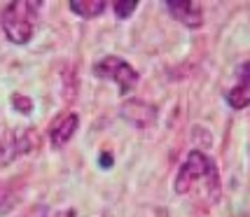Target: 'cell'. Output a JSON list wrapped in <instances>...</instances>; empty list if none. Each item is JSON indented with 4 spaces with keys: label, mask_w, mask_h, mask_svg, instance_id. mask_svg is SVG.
Here are the masks:
<instances>
[{
    "label": "cell",
    "mask_w": 250,
    "mask_h": 217,
    "mask_svg": "<svg viewBox=\"0 0 250 217\" xmlns=\"http://www.w3.org/2000/svg\"><path fill=\"white\" fill-rule=\"evenodd\" d=\"M38 14H40V2L35 0H14L5 5V10L0 12V26L7 40L14 44L28 42L38 23Z\"/></svg>",
    "instance_id": "obj_1"
},
{
    "label": "cell",
    "mask_w": 250,
    "mask_h": 217,
    "mask_svg": "<svg viewBox=\"0 0 250 217\" xmlns=\"http://www.w3.org/2000/svg\"><path fill=\"white\" fill-rule=\"evenodd\" d=\"M196 182H210V185L220 189V180H218V171L210 161V157H206L199 150H192L187 154L185 163L180 166V171L175 175V192L178 194H187L194 189Z\"/></svg>",
    "instance_id": "obj_2"
},
{
    "label": "cell",
    "mask_w": 250,
    "mask_h": 217,
    "mask_svg": "<svg viewBox=\"0 0 250 217\" xmlns=\"http://www.w3.org/2000/svg\"><path fill=\"white\" fill-rule=\"evenodd\" d=\"M94 75L103 77V79H115L120 84L122 94L131 91V89L138 84V79H141L138 73H136V68L131 63H126L124 59H120V56H105V59H101L94 65Z\"/></svg>",
    "instance_id": "obj_3"
},
{
    "label": "cell",
    "mask_w": 250,
    "mask_h": 217,
    "mask_svg": "<svg viewBox=\"0 0 250 217\" xmlns=\"http://www.w3.org/2000/svg\"><path fill=\"white\" fill-rule=\"evenodd\" d=\"M35 140H38V136L31 129H17L5 133V138L0 140V163H10L19 154H26L28 150H33Z\"/></svg>",
    "instance_id": "obj_4"
},
{
    "label": "cell",
    "mask_w": 250,
    "mask_h": 217,
    "mask_svg": "<svg viewBox=\"0 0 250 217\" xmlns=\"http://www.w3.org/2000/svg\"><path fill=\"white\" fill-rule=\"evenodd\" d=\"M166 7L183 26H187V28H201L204 12L199 7V2H192V0H168Z\"/></svg>",
    "instance_id": "obj_5"
},
{
    "label": "cell",
    "mask_w": 250,
    "mask_h": 217,
    "mask_svg": "<svg viewBox=\"0 0 250 217\" xmlns=\"http://www.w3.org/2000/svg\"><path fill=\"white\" fill-rule=\"evenodd\" d=\"M122 117L126 121H131L133 126H152L154 119H157V108L145 103V100H129L122 105Z\"/></svg>",
    "instance_id": "obj_6"
},
{
    "label": "cell",
    "mask_w": 250,
    "mask_h": 217,
    "mask_svg": "<svg viewBox=\"0 0 250 217\" xmlns=\"http://www.w3.org/2000/svg\"><path fill=\"white\" fill-rule=\"evenodd\" d=\"M227 103L234 110H243L250 105V61L239 68V79L227 91Z\"/></svg>",
    "instance_id": "obj_7"
},
{
    "label": "cell",
    "mask_w": 250,
    "mask_h": 217,
    "mask_svg": "<svg viewBox=\"0 0 250 217\" xmlns=\"http://www.w3.org/2000/svg\"><path fill=\"white\" fill-rule=\"evenodd\" d=\"M77 126H80V117H77L75 112H73V115H65L63 119H59L56 121V126L52 129V133H49L52 145H54V147H63L65 142L75 136Z\"/></svg>",
    "instance_id": "obj_8"
},
{
    "label": "cell",
    "mask_w": 250,
    "mask_h": 217,
    "mask_svg": "<svg viewBox=\"0 0 250 217\" xmlns=\"http://www.w3.org/2000/svg\"><path fill=\"white\" fill-rule=\"evenodd\" d=\"M70 10L82 19H94L105 10V2L103 0H70Z\"/></svg>",
    "instance_id": "obj_9"
},
{
    "label": "cell",
    "mask_w": 250,
    "mask_h": 217,
    "mask_svg": "<svg viewBox=\"0 0 250 217\" xmlns=\"http://www.w3.org/2000/svg\"><path fill=\"white\" fill-rule=\"evenodd\" d=\"M28 217H75L73 210H61V208H35Z\"/></svg>",
    "instance_id": "obj_10"
},
{
    "label": "cell",
    "mask_w": 250,
    "mask_h": 217,
    "mask_svg": "<svg viewBox=\"0 0 250 217\" xmlns=\"http://www.w3.org/2000/svg\"><path fill=\"white\" fill-rule=\"evenodd\" d=\"M136 7H138V2H136V0H115V2H112V10H115V14H117L120 19L131 17Z\"/></svg>",
    "instance_id": "obj_11"
},
{
    "label": "cell",
    "mask_w": 250,
    "mask_h": 217,
    "mask_svg": "<svg viewBox=\"0 0 250 217\" xmlns=\"http://www.w3.org/2000/svg\"><path fill=\"white\" fill-rule=\"evenodd\" d=\"M12 100H14V108H17V110H21V112H26V115H28V112L33 110L31 98H26V96H14Z\"/></svg>",
    "instance_id": "obj_12"
},
{
    "label": "cell",
    "mask_w": 250,
    "mask_h": 217,
    "mask_svg": "<svg viewBox=\"0 0 250 217\" xmlns=\"http://www.w3.org/2000/svg\"><path fill=\"white\" fill-rule=\"evenodd\" d=\"M101 163H103V166H110V157H108V154H103V161H101Z\"/></svg>",
    "instance_id": "obj_13"
}]
</instances>
